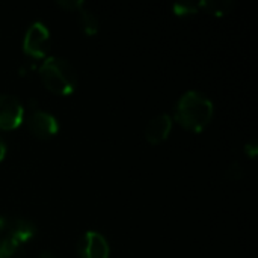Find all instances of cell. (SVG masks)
Masks as SVG:
<instances>
[{"instance_id": "52a82bcc", "label": "cell", "mask_w": 258, "mask_h": 258, "mask_svg": "<svg viewBox=\"0 0 258 258\" xmlns=\"http://www.w3.org/2000/svg\"><path fill=\"white\" fill-rule=\"evenodd\" d=\"M172 128V118L166 113L157 115L154 116L145 127V139L153 144L157 145L163 141L168 139L169 133Z\"/></svg>"}, {"instance_id": "ac0fdd59", "label": "cell", "mask_w": 258, "mask_h": 258, "mask_svg": "<svg viewBox=\"0 0 258 258\" xmlns=\"http://www.w3.org/2000/svg\"><path fill=\"white\" fill-rule=\"evenodd\" d=\"M38 258H57L53 252H48V251H44V252H41L39 254V257Z\"/></svg>"}, {"instance_id": "277c9868", "label": "cell", "mask_w": 258, "mask_h": 258, "mask_svg": "<svg viewBox=\"0 0 258 258\" xmlns=\"http://www.w3.org/2000/svg\"><path fill=\"white\" fill-rule=\"evenodd\" d=\"M24 118V107L20 100L11 94H0V128L14 130L20 127Z\"/></svg>"}, {"instance_id": "4fadbf2b", "label": "cell", "mask_w": 258, "mask_h": 258, "mask_svg": "<svg viewBox=\"0 0 258 258\" xmlns=\"http://www.w3.org/2000/svg\"><path fill=\"white\" fill-rule=\"evenodd\" d=\"M225 177L230 180V181H237L243 177V168L239 162H234L228 166L227 172H225Z\"/></svg>"}, {"instance_id": "30bf717a", "label": "cell", "mask_w": 258, "mask_h": 258, "mask_svg": "<svg viewBox=\"0 0 258 258\" xmlns=\"http://www.w3.org/2000/svg\"><path fill=\"white\" fill-rule=\"evenodd\" d=\"M234 8V2L231 0H204L200 2V9H204L213 15H225Z\"/></svg>"}, {"instance_id": "8fae6325", "label": "cell", "mask_w": 258, "mask_h": 258, "mask_svg": "<svg viewBox=\"0 0 258 258\" xmlns=\"http://www.w3.org/2000/svg\"><path fill=\"white\" fill-rule=\"evenodd\" d=\"M0 258H26L23 245L5 237L0 240Z\"/></svg>"}, {"instance_id": "7c38bea8", "label": "cell", "mask_w": 258, "mask_h": 258, "mask_svg": "<svg viewBox=\"0 0 258 258\" xmlns=\"http://www.w3.org/2000/svg\"><path fill=\"white\" fill-rule=\"evenodd\" d=\"M174 14L180 15V17H186V15H192L197 14L200 9V2H178L172 6Z\"/></svg>"}, {"instance_id": "5b68a950", "label": "cell", "mask_w": 258, "mask_h": 258, "mask_svg": "<svg viewBox=\"0 0 258 258\" xmlns=\"http://www.w3.org/2000/svg\"><path fill=\"white\" fill-rule=\"evenodd\" d=\"M77 254L80 258H109L110 248L103 234L97 231H88L79 242Z\"/></svg>"}, {"instance_id": "9c48e42d", "label": "cell", "mask_w": 258, "mask_h": 258, "mask_svg": "<svg viewBox=\"0 0 258 258\" xmlns=\"http://www.w3.org/2000/svg\"><path fill=\"white\" fill-rule=\"evenodd\" d=\"M77 12H79V21H80L82 30H83L86 35H89V36L95 35V33L98 32V27H100V23H98L97 15H95L94 12H91L89 9H86L85 6L80 8Z\"/></svg>"}, {"instance_id": "8992f818", "label": "cell", "mask_w": 258, "mask_h": 258, "mask_svg": "<svg viewBox=\"0 0 258 258\" xmlns=\"http://www.w3.org/2000/svg\"><path fill=\"white\" fill-rule=\"evenodd\" d=\"M27 125L32 135L39 139H50L59 132V122L56 116L41 109H36L29 115Z\"/></svg>"}, {"instance_id": "5bb4252c", "label": "cell", "mask_w": 258, "mask_h": 258, "mask_svg": "<svg viewBox=\"0 0 258 258\" xmlns=\"http://www.w3.org/2000/svg\"><path fill=\"white\" fill-rule=\"evenodd\" d=\"M62 8H65V9H68V11H79L80 8H83L85 6V2H82V0H59L57 2Z\"/></svg>"}, {"instance_id": "9a60e30c", "label": "cell", "mask_w": 258, "mask_h": 258, "mask_svg": "<svg viewBox=\"0 0 258 258\" xmlns=\"http://www.w3.org/2000/svg\"><path fill=\"white\" fill-rule=\"evenodd\" d=\"M245 153H246L251 159H254L258 154L257 141H251L249 144H246V145H245Z\"/></svg>"}, {"instance_id": "6da1fadb", "label": "cell", "mask_w": 258, "mask_h": 258, "mask_svg": "<svg viewBox=\"0 0 258 258\" xmlns=\"http://www.w3.org/2000/svg\"><path fill=\"white\" fill-rule=\"evenodd\" d=\"M213 118V103L200 91L184 92L175 107V121L195 133L203 132Z\"/></svg>"}, {"instance_id": "3957f363", "label": "cell", "mask_w": 258, "mask_h": 258, "mask_svg": "<svg viewBox=\"0 0 258 258\" xmlns=\"http://www.w3.org/2000/svg\"><path fill=\"white\" fill-rule=\"evenodd\" d=\"M50 47V32L41 21H35L26 30L23 51L33 59H44Z\"/></svg>"}, {"instance_id": "2e32d148", "label": "cell", "mask_w": 258, "mask_h": 258, "mask_svg": "<svg viewBox=\"0 0 258 258\" xmlns=\"http://www.w3.org/2000/svg\"><path fill=\"white\" fill-rule=\"evenodd\" d=\"M5 154H6V144H5L3 138L0 136V162L5 159Z\"/></svg>"}, {"instance_id": "ba28073f", "label": "cell", "mask_w": 258, "mask_h": 258, "mask_svg": "<svg viewBox=\"0 0 258 258\" xmlns=\"http://www.w3.org/2000/svg\"><path fill=\"white\" fill-rule=\"evenodd\" d=\"M6 230H8L6 237L17 242V243H20V245H24V243L30 242L36 236L35 224L32 221H29V219H24V218L12 219L11 222L6 224Z\"/></svg>"}, {"instance_id": "e0dca14e", "label": "cell", "mask_w": 258, "mask_h": 258, "mask_svg": "<svg viewBox=\"0 0 258 258\" xmlns=\"http://www.w3.org/2000/svg\"><path fill=\"white\" fill-rule=\"evenodd\" d=\"M6 224H8V221L3 216H0V234L6 230Z\"/></svg>"}, {"instance_id": "7a4b0ae2", "label": "cell", "mask_w": 258, "mask_h": 258, "mask_svg": "<svg viewBox=\"0 0 258 258\" xmlns=\"http://www.w3.org/2000/svg\"><path fill=\"white\" fill-rule=\"evenodd\" d=\"M39 77L45 88L57 95H70L77 88V74L74 67L57 56L44 59L39 67Z\"/></svg>"}]
</instances>
